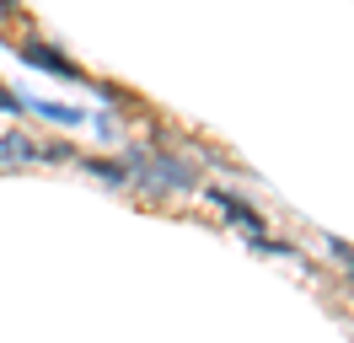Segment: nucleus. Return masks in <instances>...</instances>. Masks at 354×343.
<instances>
[{"mask_svg":"<svg viewBox=\"0 0 354 343\" xmlns=\"http://www.w3.org/2000/svg\"><path fill=\"white\" fill-rule=\"evenodd\" d=\"M27 161H38V145L27 134H0V167H27Z\"/></svg>","mask_w":354,"mask_h":343,"instance_id":"2","label":"nucleus"},{"mask_svg":"<svg viewBox=\"0 0 354 343\" xmlns=\"http://www.w3.org/2000/svg\"><path fill=\"white\" fill-rule=\"evenodd\" d=\"M215 210H221L225 220H231V225H242V231L252 236V241L263 236V220H258V214H252V204H242L236 193H221V188H215Z\"/></svg>","mask_w":354,"mask_h":343,"instance_id":"1","label":"nucleus"},{"mask_svg":"<svg viewBox=\"0 0 354 343\" xmlns=\"http://www.w3.org/2000/svg\"><path fill=\"white\" fill-rule=\"evenodd\" d=\"M349 279H354V257H349Z\"/></svg>","mask_w":354,"mask_h":343,"instance_id":"6","label":"nucleus"},{"mask_svg":"<svg viewBox=\"0 0 354 343\" xmlns=\"http://www.w3.org/2000/svg\"><path fill=\"white\" fill-rule=\"evenodd\" d=\"M38 113H44L48 124H81V118H86L81 107H65V102H38Z\"/></svg>","mask_w":354,"mask_h":343,"instance_id":"4","label":"nucleus"},{"mask_svg":"<svg viewBox=\"0 0 354 343\" xmlns=\"http://www.w3.org/2000/svg\"><path fill=\"white\" fill-rule=\"evenodd\" d=\"M22 59H27V64H38V70H54V75H75V64H70L65 54L44 48V43H22Z\"/></svg>","mask_w":354,"mask_h":343,"instance_id":"3","label":"nucleus"},{"mask_svg":"<svg viewBox=\"0 0 354 343\" xmlns=\"http://www.w3.org/2000/svg\"><path fill=\"white\" fill-rule=\"evenodd\" d=\"M91 172H97L102 183H124V177H129V172H124V167H113V161H91Z\"/></svg>","mask_w":354,"mask_h":343,"instance_id":"5","label":"nucleus"}]
</instances>
